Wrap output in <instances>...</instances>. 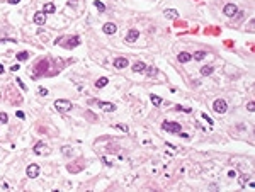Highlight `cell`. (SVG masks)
<instances>
[{"label":"cell","mask_w":255,"mask_h":192,"mask_svg":"<svg viewBox=\"0 0 255 192\" xmlns=\"http://www.w3.org/2000/svg\"><path fill=\"white\" fill-rule=\"evenodd\" d=\"M162 129L163 131H167V133H180L182 131V126L179 124V122H172V121H163V124H162Z\"/></svg>","instance_id":"obj_1"},{"label":"cell","mask_w":255,"mask_h":192,"mask_svg":"<svg viewBox=\"0 0 255 192\" xmlns=\"http://www.w3.org/2000/svg\"><path fill=\"white\" fill-rule=\"evenodd\" d=\"M55 109H58L60 112H67L71 109V102L65 101V99H58V101H55Z\"/></svg>","instance_id":"obj_2"},{"label":"cell","mask_w":255,"mask_h":192,"mask_svg":"<svg viewBox=\"0 0 255 192\" xmlns=\"http://www.w3.org/2000/svg\"><path fill=\"white\" fill-rule=\"evenodd\" d=\"M226 109H228V104H226L223 99L214 101V104H213V111H214V112H218V114H225Z\"/></svg>","instance_id":"obj_3"},{"label":"cell","mask_w":255,"mask_h":192,"mask_svg":"<svg viewBox=\"0 0 255 192\" xmlns=\"http://www.w3.org/2000/svg\"><path fill=\"white\" fill-rule=\"evenodd\" d=\"M26 173H27V177H29V179H36V177L39 175V165H36V163H31V165H27V170H26Z\"/></svg>","instance_id":"obj_4"},{"label":"cell","mask_w":255,"mask_h":192,"mask_svg":"<svg viewBox=\"0 0 255 192\" xmlns=\"http://www.w3.org/2000/svg\"><path fill=\"white\" fill-rule=\"evenodd\" d=\"M46 68H48V60H43L39 63H36V66H34V75H44L46 73Z\"/></svg>","instance_id":"obj_5"},{"label":"cell","mask_w":255,"mask_h":192,"mask_svg":"<svg viewBox=\"0 0 255 192\" xmlns=\"http://www.w3.org/2000/svg\"><path fill=\"white\" fill-rule=\"evenodd\" d=\"M223 12H225V15H228V17H235L236 14H238V9H236L235 3H226Z\"/></svg>","instance_id":"obj_6"},{"label":"cell","mask_w":255,"mask_h":192,"mask_svg":"<svg viewBox=\"0 0 255 192\" xmlns=\"http://www.w3.org/2000/svg\"><path fill=\"white\" fill-rule=\"evenodd\" d=\"M65 48H77L80 44V39H78V36H71V38H68L67 39V43H61Z\"/></svg>","instance_id":"obj_7"},{"label":"cell","mask_w":255,"mask_h":192,"mask_svg":"<svg viewBox=\"0 0 255 192\" xmlns=\"http://www.w3.org/2000/svg\"><path fill=\"white\" fill-rule=\"evenodd\" d=\"M34 153H36V155H41V153H43V155H48L49 148L44 145V143H38V145L34 146Z\"/></svg>","instance_id":"obj_8"},{"label":"cell","mask_w":255,"mask_h":192,"mask_svg":"<svg viewBox=\"0 0 255 192\" xmlns=\"http://www.w3.org/2000/svg\"><path fill=\"white\" fill-rule=\"evenodd\" d=\"M138 38H139V31H138V29H129V31H128V36H126L128 43H135Z\"/></svg>","instance_id":"obj_9"},{"label":"cell","mask_w":255,"mask_h":192,"mask_svg":"<svg viewBox=\"0 0 255 192\" xmlns=\"http://www.w3.org/2000/svg\"><path fill=\"white\" fill-rule=\"evenodd\" d=\"M97 104H99V107H100L102 111H106V112H114L116 111V105L111 104V102H97Z\"/></svg>","instance_id":"obj_10"},{"label":"cell","mask_w":255,"mask_h":192,"mask_svg":"<svg viewBox=\"0 0 255 192\" xmlns=\"http://www.w3.org/2000/svg\"><path fill=\"white\" fill-rule=\"evenodd\" d=\"M102 29H104V32H106V34H114V32L118 31V26H116L114 22H106Z\"/></svg>","instance_id":"obj_11"},{"label":"cell","mask_w":255,"mask_h":192,"mask_svg":"<svg viewBox=\"0 0 255 192\" xmlns=\"http://www.w3.org/2000/svg\"><path fill=\"white\" fill-rule=\"evenodd\" d=\"M34 22H36L38 26H43V24L46 22V14H44V12H36V14H34Z\"/></svg>","instance_id":"obj_12"},{"label":"cell","mask_w":255,"mask_h":192,"mask_svg":"<svg viewBox=\"0 0 255 192\" xmlns=\"http://www.w3.org/2000/svg\"><path fill=\"white\" fill-rule=\"evenodd\" d=\"M114 66H116L118 70H123V68L128 66V60L123 58V56H121V58H116V60H114Z\"/></svg>","instance_id":"obj_13"},{"label":"cell","mask_w":255,"mask_h":192,"mask_svg":"<svg viewBox=\"0 0 255 192\" xmlns=\"http://www.w3.org/2000/svg\"><path fill=\"white\" fill-rule=\"evenodd\" d=\"M191 58H192V54H191V53H187V51H182V53L177 56L179 63H187V61H191Z\"/></svg>","instance_id":"obj_14"},{"label":"cell","mask_w":255,"mask_h":192,"mask_svg":"<svg viewBox=\"0 0 255 192\" xmlns=\"http://www.w3.org/2000/svg\"><path fill=\"white\" fill-rule=\"evenodd\" d=\"M145 68H146V65H145L143 61H136V63L133 65V70L136 71V73H143V71H145Z\"/></svg>","instance_id":"obj_15"},{"label":"cell","mask_w":255,"mask_h":192,"mask_svg":"<svg viewBox=\"0 0 255 192\" xmlns=\"http://www.w3.org/2000/svg\"><path fill=\"white\" fill-rule=\"evenodd\" d=\"M213 71H214V66H213V65H204V66L201 68V75L206 77V75H211Z\"/></svg>","instance_id":"obj_16"},{"label":"cell","mask_w":255,"mask_h":192,"mask_svg":"<svg viewBox=\"0 0 255 192\" xmlns=\"http://www.w3.org/2000/svg\"><path fill=\"white\" fill-rule=\"evenodd\" d=\"M107 83H109V78H106V77H100V78L95 82V87H97V89H104Z\"/></svg>","instance_id":"obj_17"},{"label":"cell","mask_w":255,"mask_h":192,"mask_svg":"<svg viewBox=\"0 0 255 192\" xmlns=\"http://www.w3.org/2000/svg\"><path fill=\"white\" fill-rule=\"evenodd\" d=\"M163 14H165V17H168V19H175L177 15H179V12L175 9H167Z\"/></svg>","instance_id":"obj_18"},{"label":"cell","mask_w":255,"mask_h":192,"mask_svg":"<svg viewBox=\"0 0 255 192\" xmlns=\"http://www.w3.org/2000/svg\"><path fill=\"white\" fill-rule=\"evenodd\" d=\"M43 12H44V14H53V12H55V3H51V2H49V3H44Z\"/></svg>","instance_id":"obj_19"},{"label":"cell","mask_w":255,"mask_h":192,"mask_svg":"<svg viewBox=\"0 0 255 192\" xmlns=\"http://www.w3.org/2000/svg\"><path fill=\"white\" fill-rule=\"evenodd\" d=\"M206 56H207V53H206V51H196L192 58H194V60H197V61H201V60H204Z\"/></svg>","instance_id":"obj_20"},{"label":"cell","mask_w":255,"mask_h":192,"mask_svg":"<svg viewBox=\"0 0 255 192\" xmlns=\"http://www.w3.org/2000/svg\"><path fill=\"white\" fill-rule=\"evenodd\" d=\"M15 56H17V60H19V61H26L27 58H29V53H27V51H19Z\"/></svg>","instance_id":"obj_21"},{"label":"cell","mask_w":255,"mask_h":192,"mask_svg":"<svg viewBox=\"0 0 255 192\" xmlns=\"http://www.w3.org/2000/svg\"><path fill=\"white\" fill-rule=\"evenodd\" d=\"M150 101H151L153 105H160V104H162V97H158V95H155V94H151V95H150Z\"/></svg>","instance_id":"obj_22"},{"label":"cell","mask_w":255,"mask_h":192,"mask_svg":"<svg viewBox=\"0 0 255 192\" xmlns=\"http://www.w3.org/2000/svg\"><path fill=\"white\" fill-rule=\"evenodd\" d=\"M94 5H95V9H97L100 14H102V12H106V5H104L100 0H95V2H94Z\"/></svg>","instance_id":"obj_23"},{"label":"cell","mask_w":255,"mask_h":192,"mask_svg":"<svg viewBox=\"0 0 255 192\" xmlns=\"http://www.w3.org/2000/svg\"><path fill=\"white\" fill-rule=\"evenodd\" d=\"M143 73H146L148 77H153V75H157V70H155L153 66H146V68H145V71H143Z\"/></svg>","instance_id":"obj_24"},{"label":"cell","mask_w":255,"mask_h":192,"mask_svg":"<svg viewBox=\"0 0 255 192\" xmlns=\"http://www.w3.org/2000/svg\"><path fill=\"white\" fill-rule=\"evenodd\" d=\"M5 122H9V116L5 112H0V124H5Z\"/></svg>","instance_id":"obj_25"},{"label":"cell","mask_w":255,"mask_h":192,"mask_svg":"<svg viewBox=\"0 0 255 192\" xmlns=\"http://www.w3.org/2000/svg\"><path fill=\"white\" fill-rule=\"evenodd\" d=\"M15 82L19 83V87H20V89H22V90H27V87H26V83H24V82L20 80V78H17V80H15Z\"/></svg>","instance_id":"obj_26"},{"label":"cell","mask_w":255,"mask_h":192,"mask_svg":"<svg viewBox=\"0 0 255 192\" xmlns=\"http://www.w3.org/2000/svg\"><path fill=\"white\" fill-rule=\"evenodd\" d=\"M116 128H118V129H121L123 133L128 131V126H124V124H116Z\"/></svg>","instance_id":"obj_27"},{"label":"cell","mask_w":255,"mask_h":192,"mask_svg":"<svg viewBox=\"0 0 255 192\" xmlns=\"http://www.w3.org/2000/svg\"><path fill=\"white\" fill-rule=\"evenodd\" d=\"M39 95H48V89H44V87H39Z\"/></svg>","instance_id":"obj_28"},{"label":"cell","mask_w":255,"mask_h":192,"mask_svg":"<svg viewBox=\"0 0 255 192\" xmlns=\"http://www.w3.org/2000/svg\"><path fill=\"white\" fill-rule=\"evenodd\" d=\"M247 109H248V111H250V112H254V111H255V104H254V102H248V105H247Z\"/></svg>","instance_id":"obj_29"},{"label":"cell","mask_w":255,"mask_h":192,"mask_svg":"<svg viewBox=\"0 0 255 192\" xmlns=\"http://www.w3.org/2000/svg\"><path fill=\"white\" fill-rule=\"evenodd\" d=\"M202 117H204V119H206V121L209 122V124H214V121H213V119H211V117H209L207 114H202Z\"/></svg>","instance_id":"obj_30"},{"label":"cell","mask_w":255,"mask_h":192,"mask_svg":"<svg viewBox=\"0 0 255 192\" xmlns=\"http://www.w3.org/2000/svg\"><path fill=\"white\" fill-rule=\"evenodd\" d=\"M15 116H17L19 119H24V117H26V116H24V112H22V111H17V112H15Z\"/></svg>","instance_id":"obj_31"},{"label":"cell","mask_w":255,"mask_h":192,"mask_svg":"<svg viewBox=\"0 0 255 192\" xmlns=\"http://www.w3.org/2000/svg\"><path fill=\"white\" fill-rule=\"evenodd\" d=\"M70 153H71V150H70L68 146H65V148H63V155H70Z\"/></svg>","instance_id":"obj_32"},{"label":"cell","mask_w":255,"mask_h":192,"mask_svg":"<svg viewBox=\"0 0 255 192\" xmlns=\"http://www.w3.org/2000/svg\"><path fill=\"white\" fill-rule=\"evenodd\" d=\"M19 68H20L19 65H12V68H10V70H12V71H17Z\"/></svg>","instance_id":"obj_33"},{"label":"cell","mask_w":255,"mask_h":192,"mask_svg":"<svg viewBox=\"0 0 255 192\" xmlns=\"http://www.w3.org/2000/svg\"><path fill=\"white\" fill-rule=\"evenodd\" d=\"M20 0H9V3H12V5H15V3H19Z\"/></svg>","instance_id":"obj_34"},{"label":"cell","mask_w":255,"mask_h":192,"mask_svg":"<svg viewBox=\"0 0 255 192\" xmlns=\"http://www.w3.org/2000/svg\"><path fill=\"white\" fill-rule=\"evenodd\" d=\"M0 73H4V66L2 65H0Z\"/></svg>","instance_id":"obj_35"}]
</instances>
